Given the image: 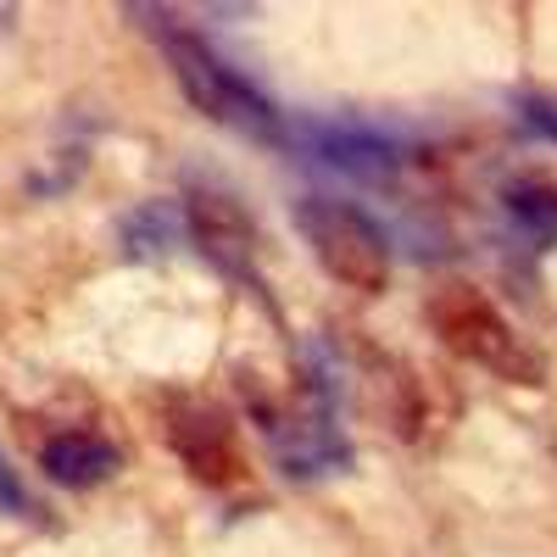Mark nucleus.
I'll use <instances>...</instances> for the list:
<instances>
[{
    "label": "nucleus",
    "mask_w": 557,
    "mask_h": 557,
    "mask_svg": "<svg viewBox=\"0 0 557 557\" xmlns=\"http://www.w3.org/2000/svg\"><path fill=\"white\" fill-rule=\"evenodd\" d=\"M157 34L168 45V62H173L178 84H184V96H190L207 117L240 128L251 139H285V123H278L273 101L262 96V89H251L218 51H207V39L184 34V28H157Z\"/></svg>",
    "instance_id": "obj_1"
},
{
    "label": "nucleus",
    "mask_w": 557,
    "mask_h": 557,
    "mask_svg": "<svg viewBox=\"0 0 557 557\" xmlns=\"http://www.w3.org/2000/svg\"><path fill=\"white\" fill-rule=\"evenodd\" d=\"M296 228L307 235L312 257L323 262V273L335 285L357 290V296H380L385 278H391V246L374 228V218H362L357 207L346 201H330V196H307L296 207Z\"/></svg>",
    "instance_id": "obj_2"
},
{
    "label": "nucleus",
    "mask_w": 557,
    "mask_h": 557,
    "mask_svg": "<svg viewBox=\"0 0 557 557\" xmlns=\"http://www.w3.org/2000/svg\"><path fill=\"white\" fill-rule=\"evenodd\" d=\"M430 323L451 357L474 362V368H491L502 380H519V385H541V362L535 351L519 346V335L507 330V318L469 285H446L435 301H430Z\"/></svg>",
    "instance_id": "obj_3"
},
{
    "label": "nucleus",
    "mask_w": 557,
    "mask_h": 557,
    "mask_svg": "<svg viewBox=\"0 0 557 557\" xmlns=\"http://www.w3.org/2000/svg\"><path fill=\"white\" fill-rule=\"evenodd\" d=\"M190 235H196L201 257H212L223 273H235V278L251 273L257 223L240 212L235 196H223V190H196V196H190Z\"/></svg>",
    "instance_id": "obj_4"
},
{
    "label": "nucleus",
    "mask_w": 557,
    "mask_h": 557,
    "mask_svg": "<svg viewBox=\"0 0 557 557\" xmlns=\"http://www.w3.org/2000/svg\"><path fill=\"white\" fill-rule=\"evenodd\" d=\"M312 157H323L341 173H357V178H391L401 168V139L380 134V128H357V123H301L296 128Z\"/></svg>",
    "instance_id": "obj_5"
},
{
    "label": "nucleus",
    "mask_w": 557,
    "mask_h": 557,
    "mask_svg": "<svg viewBox=\"0 0 557 557\" xmlns=\"http://www.w3.org/2000/svg\"><path fill=\"white\" fill-rule=\"evenodd\" d=\"M168 435H173V451L184 457V469H190L201 485H235L240 480V446H235V435H228L223 418L178 412Z\"/></svg>",
    "instance_id": "obj_6"
},
{
    "label": "nucleus",
    "mask_w": 557,
    "mask_h": 557,
    "mask_svg": "<svg viewBox=\"0 0 557 557\" xmlns=\"http://www.w3.org/2000/svg\"><path fill=\"white\" fill-rule=\"evenodd\" d=\"M39 469L51 474L57 485H73V491H89L123 469V457L107 435H89V430H67V435H51L39 446Z\"/></svg>",
    "instance_id": "obj_7"
},
{
    "label": "nucleus",
    "mask_w": 557,
    "mask_h": 557,
    "mask_svg": "<svg viewBox=\"0 0 557 557\" xmlns=\"http://www.w3.org/2000/svg\"><path fill=\"white\" fill-rule=\"evenodd\" d=\"M507 212H513V223H524L530 235H557V184H541V178H524L507 190Z\"/></svg>",
    "instance_id": "obj_8"
},
{
    "label": "nucleus",
    "mask_w": 557,
    "mask_h": 557,
    "mask_svg": "<svg viewBox=\"0 0 557 557\" xmlns=\"http://www.w3.org/2000/svg\"><path fill=\"white\" fill-rule=\"evenodd\" d=\"M123 235H128V246L134 251H157V246H168L173 235H178V218L157 201V207H139L128 223H123Z\"/></svg>",
    "instance_id": "obj_9"
},
{
    "label": "nucleus",
    "mask_w": 557,
    "mask_h": 557,
    "mask_svg": "<svg viewBox=\"0 0 557 557\" xmlns=\"http://www.w3.org/2000/svg\"><path fill=\"white\" fill-rule=\"evenodd\" d=\"M524 123L546 139H557V101H541V96H524Z\"/></svg>",
    "instance_id": "obj_10"
},
{
    "label": "nucleus",
    "mask_w": 557,
    "mask_h": 557,
    "mask_svg": "<svg viewBox=\"0 0 557 557\" xmlns=\"http://www.w3.org/2000/svg\"><path fill=\"white\" fill-rule=\"evenodd\" d=\"M17 502H23V491L12 485V474H7V469H0V507H17Z\"/></svg>",
    "instance_id": "obj_11"
}]
</instances>
